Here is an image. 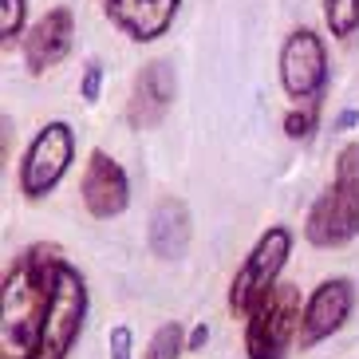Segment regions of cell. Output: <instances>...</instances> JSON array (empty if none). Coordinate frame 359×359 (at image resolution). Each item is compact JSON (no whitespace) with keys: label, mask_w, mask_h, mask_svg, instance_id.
<instances>
[{"label":"cell","mask_w":359,"mask_h":359,"mask_svg":"<svg viewBox=\"0 0 359 359\" xmlns=\"http://www.w3.org/2000/svg\"><path fill=\"white\" fill-rule=\"evenodd\" d=\"M64 253L55 245H28L4 269V316H0V359H32L55 296V273Z\"/></svg>","instance_id":"cell-1"},{"label":"cell","mask_w":359,"mask_h":359,"mask_svg":"<svg viewBox=\"0 0 359 359\" xmlns=\"http://www.w3.org/2000/svg\"><path fill=\"white\" fill-rule=\"evenodd\" d=\"M75 158V130L64 118H52L40 135L32 138V147L20 162V194L24 198H48L60 186Z\"/></svg>","instance_id":"cell-5"},{"label":"cell","mask_w":359,"mask_h":359,"mask_svg":"<svg viewBox=\"0 0 359 359\" xmlns=\"http://www.w3.org/2000/svg\"><path fill=\"white\" fill-rule=\"evenodd\" d=\"M79 198H83L91 217H118L130 205V178L107 150H91V158L79 178Z\"/></svg>","instance_id":"cell-9"},{"label":"cell","mask_w":359,"mask_h":359,"mask_svg":"<svg viewBox=\"0 0 359 359\" xmlns=\"http://www.w3.org/2000/svg\"><path fill=\"white\" fill-rule=\"evenodd\" d=\"M182 351H186V327L178 320L158 324V332L147 344V359H182Z\"/></svg>","instance_id":"cell-14"},{"label":"cell","mask_w":359,"mask_h":359,"mask_svg":"<svg viewBox=\"0 0 359 359\" xmlns=\"http://www.w3.org/2000/svg\"><path fill=\"white\" fill-rule=\"evenodd\" d=\"M24 20H28V0H0V40H4V48L24 32Z\"/></svg>","instance_id":"cell-16"},{"label":"cell","mask_w":359,"mask_h":359,"mask_svg":"<svg viewBox=\"0 0 359 359\" xmlns=\"http://www.w3.org/2000/svg\"><path fill=\"white\" fill-rule=\"evenodd\" d=\"M190 210L182 198H162L150 213V253L162 261H174L190 249Z\"/></svg>","instance_id":"cell-13"},{"label":"cell","mask_w":359,"mask_h":359,"mask_svg":"<svg viewBox=\"0 0 359 359\" xmlns=\"http://www.w3.org/2000/svg\"><path fill=\"white\" fill-rule=\"evenodd\" d=\"M99 87H103V64H99V60H91V64H87V72H83V83H79V91H83L87 103H95V99H99Z\"/></svg>","instance_id":"cell-19"},{"label":"cell","mask_w":359,"mask_h":359,"mask_svg":"<svg viewBox=\"0 0 359 359\" xmlns=\"http://www.w3.org/2000/svg\"><path fill=\"white\" fill-rule=\"evenodd\" d=\"M336 178H359V142L339 150L336 158Z\"/></svg>","instance_id":"cell-20"},{"label":"cell","mask_w":359,"mask_h":359,"mask_svg":"<svg viewBox=\"0 0 359 359\" xmlns=\"http://www.w3.org/2000/svg\"><path fill=\"white\" fill-rule=\"evenodd\" d=\"M300 292L292 285H276L253 308V316L245 320V355L249 359H285L292 339H300Z\"/></svg>","instance_id":"cell-3"},{"label":"cell","mask_w":359,"mask_h":359,"mask_svg":"<svg viewBox=\"0 0 359 359\" xmlns=\"http://www.w3.org/2000/svg\"><path fill=\"white\" fill-rule=\"evenodd\" d=\"M280 83L292 99L316 103L327 83V52L320 32L312 28H296L280 48Z\"/></svg>","instance_id":"cell-7"},{"label":"cell","mask_w":359,"mask_h":359,"mask_svg":"<svg viewBox=\"0 0 359 359\" xmlns=\"http://www.w3.org/2000/svg\"><path fill=\"white\" fill-rule=\"evenodd\" d=\"M288 257H292V233L285 225H273V229H264L257 237L253 253L245 257V264L237 269V276H233V285H229V312L233 316H241V320L253 316V308L276 288Z\"/></svg>","instance_id":"cell-2"},{"label":"cell","mask_w":359,"mask_h":359,"mask_svg":"<svg viewBox=\"0 0 359 359\" xmlns=\"http://www.w3.org/2000/svg\"><path fill=\"white\" fill-rule=\"evenodd\" d=\"M178 4L182 0H103V12L118 32H127L138 43H150L162 32H170Z\"/></svg>","instance_id":"cell-12"},{"label":"cell","mask_w":359,"mask_h":359,"mask_svg":"<svg viewBox=\"0 0 359 359\" xmlns=\"http://www.w3.org/2000/svg\"><path fill=\"white\" fill-rule=\"evenodd\" d=\"M304 237L316 249H339L359 237V178H332L324 194L312 201Z\"/></svg>","instance_id":"cell-6"},{"label":"cell","mask_w":359,"mask_h":359,"mask_svg":"<svg viewBox=\"0 0 359 359\" xmlns=\"http://www.w3.org/2000/svg\"><path fill=\"white\" fill-rule=\"evenodd\" d=\"M83 320H87L83 273L64 257L60 273H55L52 312H48V324H43V332H40V348H36L32 359H67V351L75 348V339L83 332Z\"/></svg>","instance_id":"cell-4"},{"label":"cell","mask_w":359,"mask_h":359,"mask_svg":"<svg viewBox=\"0 0 359 359\" xmlns=\"http://www.w3.org/2000/svg\"><path fill=\"white\" fill-rule=\"evenodd\" d=\"M316 123H320V99L308 103V107H300V111H288L285 115V135L288 138H312Z\"/></svg>","instance_id":"cell-17"},{"label":"cell","mask_w":359,"mask_h":359,"mask_svg":"<svg viewBox=\"0 0 359 359\" xmlns=\"http://www.w3.org/2000/svg\"><path fill=\"white\" fill-rule=\"evenodd\" d=\"M359 123V111H344V115L336 118V130H351Z\"/></svg>","instance_id":"cell-22"},{"label":"cell","mask_w":359,"mask_h":359,"mask_svg":"<svg viewBox=\"0 0 359 359\" xmlns=\"http://www.w3.org/2000/svg\"><path fill=\"white\" fill-rule=\"evenodd\" d=\"M107 348H111V359H130V348H135V336H130L127 324H115L111 336H107Z\"/></svg>","instance_id":"cell-18"},{"label":"cell","mask_w":359,"mask_h":359,"mask_svg":"<svg viewBox=\"0 0 359 359\" xmlns=\"http://www.w3.org/2000/svg\"><path fill=\"white\" fill-rule=\"evenodd\" d=\"M205 339H210V327L198 324L190 336H186V351H201V348H205Z\"/></svg>","instance_id":"cell-21"},{"label":"cell","mask_w":359,"mask_h":359,"mask_svg":"<svg viewBox=\"0 0 359 359\" xmlns=\"http://www.w3.org/2000/svg\"><path fill=\"white\" fill-rule=\"evenodd\" d=\"M75 43V16L72 8H52L32 24V32H24V64L32 75H43L60 60H67Z\"/></svg>","instance_id":"cell-10"},{"label":"cell","mask_w":359,"mask_h":359,"mask_svg":"<svg viewBox=\"0 0 359 359\" xmlns=\"http://www.w3.org/2000/svg\"><path fill=\"white\" fill-rule=\"evenodd\" d=\"M355 285H351L348 276H332V280H324V285L316 288V292L304 300V316H300V348H316V344H324L327 336H336L339 327L351 320V312H355Z\"/></svg>","instance_id":"cell-8"},{"label":"cell","mask_w":359,"mask_h":359,"mask_svg":"<svg viewBox=\"0 0 359 359\" xmlns=\"http://www.w3.org/2000/svg\"><path fill=\"white\" fill-rule=\"evenodd\" d=\"M170 103H174V67L166 60H150L142 72L135 75L130 87V103H127V123L130 127H158L166 118Z\"/></svg>","instance_id":"cell-11"},{"label":"cell","mask_w":359,"mask_h":359,"mask_svg":"<svg viewBox=\"0 0 359 359\" xmlns=\"http://www.w3.org/2000/svg\"><path fill=\"white\" fill-rule=\"evenodd\" d=\"M324 20L336 40H348L359 28V0H324Z\"/></svg>","instance_id":"cell-15"}]
</instances>
